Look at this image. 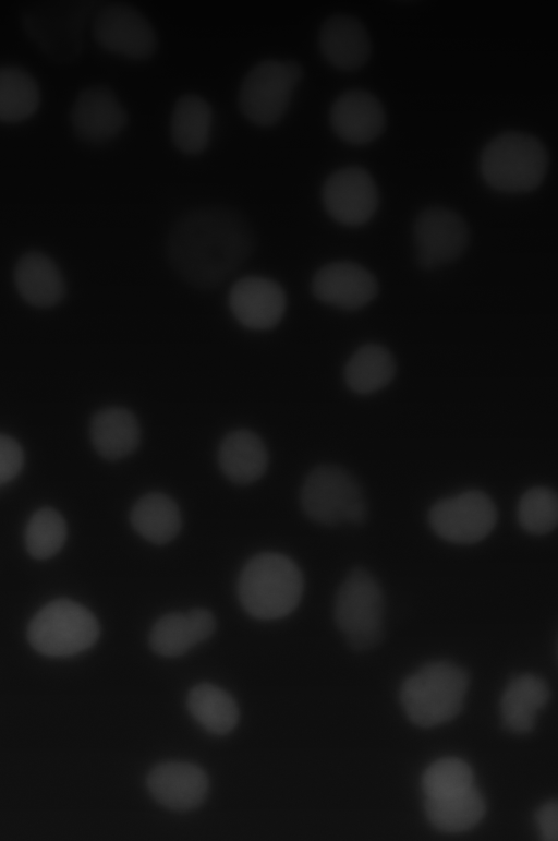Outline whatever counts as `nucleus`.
I'll use <instances>...</instances> for the list:
<instances>
[{
    "mask_svg": "<svg viewBox=\"0 0 558 841\" xmlns=\"http://www.w3.org/2000/svg\"><path fill=\"white\" fill-rule=\"evenodd\" d=\"M535 821L542 840L556 841L558 839V803L548 801L539 806L535 813Z\"/></svg>",
    "mask_w": 558,
    "mask_h": 841,
    "instance_id": "nucleus-34",
    "label": "nucleus"
},
{
    "mask_svg": "<svg viewBox=\"0 0 558 841\" xmlns=\"http://www.w3.org/2000/svg\"><path fill=\"white\" fill-rule=\"evenodd\" d=\"M469 675L448 661L429 662L402 683L400 701L408 719L433 728L454 719L462 710Z\"/></svg>",
    "mask_w": 558,
    "mask_h": 841,
    "instance_id": "nucleus-4",
    "label": "nucleus"
},
{
    "mask_svg": "<svg viewBox=\"0 0 558 841\" xmlns=\"http://www.w3.org/2000/svg\"><path fill=\"white\" fill-rule=\"evenodd\" d=\"M146 784L157 803L175 812L198 807L209 789L207 773L202 767L179 760L155 766L147 776Z\"/></svg>",
    "mask_w": 558,
    "mask_h": 841,
    "instance_id": "nucleus-16",
    "label": "nucleus"
},
{
    "mask_svg": "<svg viewBox=\"0 0 558 841\" xmlns=\"http://www.w3.org/2000/svg\"><path fill=\"white\" fill-rule=\"evenodd\" d=\"M329 121L335 134L343 142L361 146L378 139L386 128L383 104L372 93L350 89L331 105Z\"/></svg>",
    "mask_w": 558,
    "mask_h": 841,
    "instance_id": "nucleus-17",
    "label": "nucleus"
},
{
    "mask_svg": "<svg viewBox=\"0 0 558 841\" xmlns=\"http://www.w3.org/2000/svg\"><path fill=\"white\" fill-rule=\"evenodd\" d=\"M302 75V67L293 60L268 59L256 63L240 86L241 112L258 127L278 123L286 115Z\"/></svg>",
    "mask_w": 558,
    "mask_h": 841,
    "instance_id": "nucleus-8",
    "label": "nucleus"
},
{
    "mask_svg": "<svg viewBox=\"0 0 558 841\" xmlns=\"http://www.w3.org/2000/svg\"><path fill=\"white\" fill-rule=\"evenodd\" d=\"M71 124L76 136L89 144L111 141L125 128L128 113L107 86L83 89L71 109Z\"/></svg>",
    "mask_w": 558,
    "mask_h": 841,
    "instance_id": "nucleus-15",
    "label": "nucleus"
},
{
    "mask_svg": "<svg viewBox=\"0 0 558 841\" xmlns=\"http://www.w3.org/2000/svg\"><path fill=\"white\" fill-rule=\"evenodd\" d=\"M218 462L221 471L231 482L250 484L265 473L268 453L256 433L240 429L228 433L221 441Z\"/></svg>",
    "mask_w": 558,
    "mask_h": 841,
    "instance_id": "nucleus-22",
    "label": "nucleus"
},
{
    "mask_svg": "<svg viewBox=\"0 0 558 841\" xmlns=\"http://www.w3.org/2000/svg\"><path fill=\"white\" fill-rule=\"evenodd\" d=\"M14 281L21 297L37 308L56 305L65 293L59 268L50 257L40 252L25 253L19 260Z\"/></svg>",
    "mask_w": 558,
    "mask_h": 841,
    "instance_id": "nucleus-23",
    "label": "nucleus"
},
{
    "mask_svg": "<svg viewBox=\"0 0 558 841\" xmlns=\"http://www.w3.org/2000/svg\"><path fill=\"white\" fill-rule=\"evenodd\" d=\"M416 261L432 269L458 260L470 241L465 220L457 212L444 206L422 211L413 226Z\"/></svg>",
    "mask_w": 558,
    "mask_h": 841,
    "instance_id": "nucleus-11",
    "label": "nucleus"
},
{
    "mask_svg": "<svg viewBox=\"0 0 558 841\" xmlns=\"http://www.w3.org/2000/svg\"><path fill=\"white\" fill-rule=\"evenodd\" d=\"M66 522L56 509L44 507L35 512L25 528V548L39 561L54 556L64 545Z\"/></svg>",
    "mask_w": 558,
    "mask_h": 841,
    "instance_id": "nucleus-30",
    "label": "nucleus"
},
{
    "mask_svg": "<svg viewBox=\"0 0 558 841\" xmlns=\"http://www.w3.org/2000/svg\"><path fill=\"white\" fill-rule=\"evenodd\" d=\"M327 214L345 227L367 224L376 214L379 193L373 176L363 167L347 166L327 177L322 188Z\"/></svg>",
    "mask_w": 558,
    "mask_h": 841,
    "instance_id": "nucleus-10",
    "label": "nucleus"
},
{
    "mask_svg": "<svg viewBox=\"0 0 558 841\" xmlns=\"http://www.w3.org/2000/svg\"><path fill=\"white\" fill-rule=\"evenodd\" d=\"M424 807L430 825L445 833H461L474 828L486 812L485 800L476 785L460 793L425 798Z\"/></svg>",
    "mask_w": 558,
    "mask_h": 841,
    "instance_id": "nucleus-26",
    "label": "nucleus"
},
{
    "mask_svg": "<svg viewBox=\"0 0 558 841\" xmlns=\"http://www.w3.org/2000/svg\"><path fill=\"white\" fill-rule=\"evenodd\" d=\"M130 520L141 537L158 545L172 541L182 526L177 503L159 492L142 496L133 506Z\"/></svg>",
    "mask_w": 558,
    "mask_h": 841,
    "instance_id": "nucleus-27",
    "label": "nucleus"
},
{
    "mask_svg": "<svg viewBox=\"0 0 558 841\" xmlns=\"http://www.w3.org/2000/svg\"><path fill=\"white\" fill-rule=\"evenodd\" d=\"M89 435L95 450L105 459L118 460L140 445L141 426L135 415L123 407H106L90 421Z\"/></svg>",
    "mask_w": 558,
    "mask_h": 841,
    "instance_id": "nucleus-20",
    "label": "nucleus"
},
{
    "mask_svg": "<svg viewBox=\"0 0 558 841\" xmlns=\"http://www.w3.org/2000/svg\"><path fill=\"white\" fill-rule=\"evenodd\" d=\"M320 302L344 311H356L371 303L378 293L375 275L363 265L337 261L322 266L311 284Z\"/></svg>",
    "mask_w": 558,
    "mask_h": 841,
    "instance_id": "nucleus-14",
    "label": "nucleus"
},
{
    "mask_svg": "<svg viewBox=\"0 0 558 841\" xmlns=\"http://www.w3.org/2000/svg\"><path fill=\"white\" fill-rule=\"evenodd\" d=\"M517 517L521 528L535 536L554 530L558 522V496L547 486H533L519 500Z\"/></svg>",
    "mask_w": 558,
    "mask_h": 841,
    "instance_id": "nucleus-32",
    "label": "nucleus"
},
{
    "mask_svg": "<svg viewBox=\"0 0 558 841\" xmlns=\"http://www.w3.org/2000/svg\"><path fill=\"white\" fill-rule=\"evenodd\" d=\"M304 588L299 566L288 556L266 552L243 567L238 594L243 609L262 621L282 618L299 605Z\"/></svg>",
    "mask_w": 558,
    "mask_h": 841,
    "instance_id": "nucleus-2",
    "label": "nucleus"
},
{
    "mask_svg": "<svg viewBox=\"0 0 558 841\" xmlns=\"http://www.w3.org/2000/svg\"><path fill=\"white\" fill-rule=\"evenodd\" d=\"M494 501L480 490H466L437 501L428 512V524L440 539L453 544L484 540L497 522Z\"/></svg>",
    "mask_w": 558,
    "mask_h": 841,
    "instance_id": "nucleus-9",
    "label": "nucleus"
},
{
    "mask_svg": "<svg viewBox=\"0 0 558 841\" xmlns=\"http://www.w3.org/2000/svg\"><path fill=\"white\" fill-rule=\"evenodd\" d=\"M24 453L13 437L0 434V485L12 481L22 470Z\"/></svg>",
    "mask_w": 558,
    "mask_h": 841,
    "instance_id": "nucleus-33",
    "label": "nucleus"
},
{
    "mask_svg": "<svg viewBox=\"0 0 558 841\" xmlns=\"http://www.w3.org/2000/svg\"><path fill=\"white\" fill-rule=\"evenodd\" d=\"M421 786L425 798H437L466 791L473 786L471 766L458 757L435 760L424 771Z\"/></svg>",
    "mask_w": 558,
    "mask_h": 841,
    "instance_id": "nucleus-31",
    "label": "nucleus"
},
{
    "mask_svg": "<svg viewBox=\"0 0 558 841\" xmlns=\"http://www.w3.org/2000/svg\"><path fill=\"white\" fill-rule=\"evenodd\" d=\"M93 31L101 48L131 60L148 59L157 48V36L149 21L125 3L102 7L95 16Z\"/></svg>",
    "mask_w": 558,
    "mask_h": 841,
    "instance_id": "nucleus-12",
    "label": "nucleus"
},
{
    "mask_svg": "<svg viewBox=\"0 0 558 841\" xmlns=\"http://www.w3.org/2000/svg\"><path fill=\"white\" fill-rule=\"evenodd\" d=\"M40 92L35 79L25 70L0 67V122L17 123L38 109Z\"/></svg>",
    "mask_w": 558,
    "mask_h": 841,
    "instance_id": "nucleus-29",
    "label": "nucleus"
},
{
    "mask_svg": "<svg viewBox=\"0 0 558 841\" xmlns=\"http://www.w3.org/2000/svg\"><path fill=\"white\" fill-rule=\"evenodd\" d=\"M213 109L208 101L196 94L178 98L170 120V134L174 146L186 155L203 153L210 140Z\"/></svg>",
    "mask_w": 558,
    "mask_h": 841,
    "instance_id": "nucleus-24",
    "label": "nucleus"
},
{
    "mask_svg": "<svg viewBox=\"0 0 558 841\" xmlns=\"http://www.w3.org/2000/svg\"><path fill=\"white\" fill-rule=\"evenodd\" d=\"M548 699L549 688L539 676L526 673L513 677L500 699L502 725L517 734L531 732Z\"/></svg>",
    "mask_w": 558,
    "mask_h": 841,
    "instance_id": "nucleus-21",
    "label": "nucleus"
},
{
    "mask_svg": "<svg viewBox=\"0 0 558 841\" xmlns=\"http://www.w3.org/2000/svg\"><path fill=\"white\" fill-rule=\"evenodd\" d=\"M215 629V616L206 609L172 612L155 623L149 646L159 656L174 658L208 639Z\"/></svg>",
    "mask_w": 558,
    "mask_h": 841,
    "instance_id": "nucleus-19",
    "label": "nucleus"
},
{
    "mask_svg": "<svg viewBox=\"0 0 558 841\" xmlns=\"http://www.w3.org/2000/svg\"><path fill=\"white\" fill-rule=\"evenodd\" d=\"M248 221L225 206H206L182 215L171 227L166 254L172 271L195 288H213L232 276L253 254Z\"/></svg>",
    "mask_w": 558,
    "mask_h": 841,
    "instance_id": "nucleus-1",
    "label": "nucleus"
},
{
    "mask_svg": "<svg viewBox=\"0 0 558 841\" xmlns=\"http://www.w3.org/2000/svg\"><path fill=\"white\" fill-rule=\"evenodd\" d=\"M100 626L86 606L70 599H57L43 606L31 620L27 640L38 653L68 658L92 648Z\"/></svg>",
    "mask_w": 558,
    "mask_h": 841,
    "instance_id": "nucleus-5",
    "label": "nucleus"
},
{
    "mask_svg": "<svg viewBox=\"0 0 558 841\" xmlns=\"http://www.w3.org/2000/svg\"><path fill=\"white\" fill-rule=\"evenodd\" d=\"M186 706L194 720L211 734H228L240 720L235 699L210 683L195 685L187 694Z\"/></svg>",
    "mask_w": 558,
    "mask_h": 841,
    "instance_id": "nucleus-28",
    "label": "nucleus"
},
{
    "mask_svg": "<svg viewBox=\"0 0 558 841\" xmlns=\"http://www.w3.org/2000/svg\"><path fill=\"white\" fill-rule=\"evenodd\" d=\"M318 46L325 60L341 71L359 70L372 52L366 27L349 14H333L323 23Z\"/></svg>",
    "mask_w": 558,
    "mask_h": 841,
    "instance_id": "nucleus-18",
    "label": "nucleus"
},
{
    "mask_svg": "<svg viewBox=\"0 0 558 841\" xmlns=\"http://www.w3.org/2000/svg\"><path fill=\"white\" fill-rule=\"evenodd\" d=\"M228 307L244 328L269 331L284 316L287 295L278 281L266 276L248 275L238 279L230 288Z\"/></svg>",
    "mask_w": 558,
    "mask_h": 841,
    "instance_id": "nucleus-13",
    "label": "nucleus"
},
{
    "mask_svg": "<svg viewBox=\"0 0 558 841\" xmlns=\"http://www.w3.org/2000/svg\"><path fill=\"white\" fill-rule=\"evenodd\" d=\"M548 163L547 149L538 137L508 131L485 145L480 156V171L493 190L520 194L532 192L543 183Z\"/></svg>",
    "mask_w": 558,
    "mask_h": 841,
    "instance_id": "nucleus-3",
    "label": "nucleus"
},
{
    "mask_svg": "<svg viewBox=\"0 0 558 841\" xmlns=\"http://www.w3.org/2000/svg\"><path fill=\"white\" fill-rule=\"evenodd\" d=\"M301 505L313 521L336 526L361 525L367 517V505L359 482L344 469L324 465L313 469L301 490Z\"/></svg>",
    "mask_w": 558,
    "mask_h": 841,
    "instance_id": "nucleus-7",
    "label": "nucleus"
},
{
    "mask_svg": "<svg viewBox=\"0 0 558 841\" xmlns=\"http://www.w3.org/2000/svg\"><path fill=\"white\" fill-rule=\"evenodd\" d=\"M397 363L388 348L380 344H365L359 347L344 365L343 377L347 386L355 394L376 393L393 380Z\"/></svg>",
    "mask_w": 558,
    "mask_h": 841,
    "instance_id": "nucleus-25",
    "label": "nucleus"
},
{
    "mask_svg": "<svg viewBox=\"0 0 558 841\" xmlns=\"http://www.w3.org/2000/svg\"><path fill=\"white\" fill-rule=\"evenodd\" d=\"M335 621L353 649H371L381 640L384 594L367 569H352L340 585L335 600Z\"/></svg>",
    "mask_w": 558,
    "mask_h": 841,
    "instance_id": "nucleus-6",
    "label": "nucleus"
}]
</instances>
